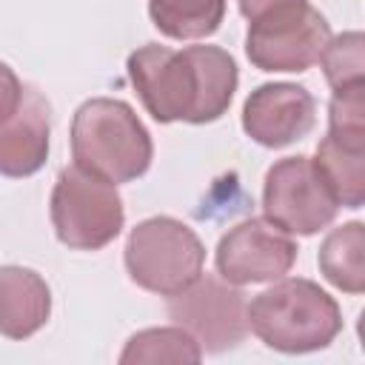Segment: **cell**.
Instances as JSON below:
<instances>
[{
    "label": "cell",
    "instance_id": "e0dca14e",
    "mask_svg": "<svg viewBox=\"0 0 365 365\" xmlns=\"http://www.w3.org/2000/svg\"><path fill=\"white\" fill-rule=\"evenodd\" d=\"M317 63H319L331 91L365 83V37H362V31H342V34L331 37Z\"/></svg>",
    "mask_w": 365,
    "mask_h": 365
},
{
    "label": "cell",
    "instance_id": "2e32d148",
    "mask_svg": "<svg viewBox=\"0 0 365 365\" xmlns=\"http://www.w3.org/2000/svg\"><path fill=\"white\" fill-rule=\"evenodd\" d=\"M202 348L197 339L180 328V325H165V328H145L128 336L125 348L120 351L123 365H143V362H200Z\"/></svg>",
    "mask_w": 365,
    "mask_h": 365
},
{
    "label": "cell",
    "instance_id": "6da1fadb",
    "mask_svg": "<svg viewBox=\"0 0 365 365\" xmlns=\"http://www.w3.org/2000/svg\"><path fill=\"white\" fill-rule=\"evenodd\" d=\"M125 71L157 123H214L228 111L240 83L234 57L220 46L145 43L128 54Z\"/></svg>",
    "mask_w": 365,
    "mask_h": 365
},
{
    "label": "cell",
    "instance_id": "7a4b0ae2",
    "mask_svg": "<svg viewBox=\"0 0 365 365\" xmlns=\"http://www.w3.org/2000/svg\"><path fill=\"white\" fill-rule=\"evenodd\" d=\"M248 331L279 354H311L339 336L342 311L314 279L279 277L248 302Z\"/></svg>",
    "mask_w": 365,
    "mask_h": 365
},
{
    "label": "cell",
    "instance_id": "5b68a950",
    "mask_svg": "<svg viewBox=\"0 0 365 365\" xmlns=\"http://www.w3.org/2000/svg\"><path fill=\"white\" fill-rule=\"evenodd\" d=\"M51 228L66 248L100 251L114 242L125 222V208L117 185L77 168H60L51 200H48Z\"/></svg>",
    "mask_w": 365,
    "mask_h": 365
},
{
    "label": "cell",
    "instance_id": "ba28073f",
    "mask_svg": "<svg viewBox=\"0 0 365 365\" xmlns=\"http://www.w3.org/2000/svg\"><path fill=\"white\" fill-rule=\"evenodd\" d=\"M168 317L197 339L202 354L231 351L248 334V299L240 285L220 274H200L188 288L168 297Z\"/></svg>",
    "mask_w": 365,
    "mask_h": 365
},
{
    "label": "cell",
    "instance_id": "52a82bcc",
    "mask_svg": "<svg viewBox=\"0 0 365 365\" xmlns=\"http://www.w3.org/2000/svg\"><path fill=\"white\" fill-rule=\"evenodd\" d=\"M339 202L328 188L314 157L294 154L265 171L262 214L291 237H311L336 220Z\"/></svg>",
    "mask_w": 365,
    "mask_h": 365
},
{
    "label": "cell",
    "instance_id": "30bf717a",
    "mask_svg": "<svg viewBox=\"0 0 365 365\" xmlns=\"http://www.w3.org/2000/svg\"><path fill=\"white\" fill-rule=\"evenodd\" d=\"M317 100L297 83H262L242 106V131L262 148H285L311 134Z\"/></svg>",
    "mask_w": 365,
    "mask_h": 365
},
{
    "label": "cell",
    "instance_id": "8fae6325",
    "mask_svg": "<svg viewBox=\"0 0 365 365\" xmlns=\"http://www.w3.org/2000/svg\"><path fill=\"white\" fill-rule=\"evenodd\" d=\"M51 108L37 88H23V100L11 117L0 123V174L31 177L48 160Z\"/></svg>",
    "mask_w": 365,
    "mask_h": 365
},
{
    "label": "cell",
    "instance_id": "9c48e42d",
    "mask_svg": "<svg viewBox=\"0 0 365 365\" xmlns=\"http://www.w3.org/2000/svg\"><path fill=\"white\" fill-rule=\"evenodd\" d=\"M297 242L265 217H248L217 242V274L231 285H259L285 277L297 262Z\"/></svg>",
    "mask_w": 365,
    "mask_h": 365
},
{
    "label": "cell",
    "instance_id": "9a60e30c",
    "mask_svg": "<svg viewBox=\"0 0 365 365\" xmlns=\"http://www.w3.org/2000/svg\"><path fill=\"white\" fill-rule=\"evenodd\" d=\"M148 14L154 29L171 40H202L220 29L225 0H148Z\"/></svg>",
    "mask_w": 365,
    "mask_h": 365
},
{
    "label": "cell",
    "instance_id": "8992f818",
    "mask_svg": "<svg viewBox=\"0 0 365 365\" xmlns=\"http://www.w3.org/2000/svg\"><path fill=\"white\" fill-rule=\"evenodd\" d=\"M331 26L319 9L308 0L285 3L248 23L245 54L259 71H308L325 43L331 40Z\"/></svg>",
    "mask_w": 365,
    "mask_h": 365
},
{
    "label": "cell",
    "instance_id": "5bb4252c",
    "mask_svg": "<svg viewBox=\"0 0 365 365\" xmlns=\"http://www.w3.org/2000/svg\"><path fill=\"white\" fill-rule=\"evenodd\" d=\"M319 274L345 294L365 291V225L359 220L331 228L317 254Z\"/></svg>",
    "mask_w": 365,
    "mask_h": 365
},
{
    "label": "cell",
    "instance_id": "277c9868",
    "mask_svg": "<svg viewBox=\"0 0 365 365\" xmlns=\"http://www.w3.org/2000/svg\"><path fill=\"white\" fill-rule=\"evenodd\" d=\"M125 271L143 291L174 297L205 268V245L197 231L177 217H148L125 240Z\"/></svg>",
    "mask_w": 365,
    "mask_h": 365
},
{
    "label": "cell",
    "instance_id": "3957f363",
    "mask_svg": "<svg viewBox=\"0 0 365 365\" xmlns=\"http://www.w3.org/2000/svg\"><path fill=\"white\" fill-rule=\"evenodd\" d=\"M154 143L134 108L114 97H91L71 117V160L77 168L120 185L143 177Z\"/></svg>",
    "mask_w": 365,
    "mask_h": 365
},
{
    "label": "cell",
    "instance_id": "d6986e66",
    "mask_svg": "<svg viewBox=\"0 0 365 365\" xmlns=\"http://www.w3.org/2000/svg\"><path fill=\"white\" fill-rule=\"evenodd\" d=\"M285 3H297V0H237V6H240V14L251 23V20H257L259 14H265V11H271V9H279V6H285Z\"/></svg>",
    "mask_w": 365,
    "mask_h": 365
},
{
    "label": "cell",
    "instance_id": "7c38bea8",
    "mask_svg": "<svg viewBox=\"0 0 365 365\" xmlns=\"http://www.w3.org/2000/svg\"><path fill=\"white\" fill-rule=\"evenodd\" d=\"M51 317L48 282L23 265H0V334L29 339Z\"/></svg>",
    "mask_w": 365,
    "mask_h": 365
},
{
    "label": "cell",
    "instance_id": "ac0fdd59",
    "mask_svg": "<svg viewBox=\"0 0 365 365\" xmlns=\"http://www.w3.org/2000/svg\"><path fill=\"white\" fill-rule=\"evenodd\" d=\"M23 88L26 86L20 83V77L14 74V68L0 60V123L14 114V108L23 100Z\"/></svg>",
    "mask_w": 365,
    "mask_h": 365
},
{
    "label": "cell",
    "instance_id": "4fadbf2b",
    "mask_svg": "<svg viewBox=\"0 0 365 365\" xmlns=\"http://www.w3.org/2000/svg\"><path fill=\"white\" fill-rule=\"evenodd\" d=\"M339 208H362L365 202V140H345L328 134L317 145L314 157Z\"/></svg>",
    "mask_w": 365,
    "mask_h": 365
}]
</instances>
